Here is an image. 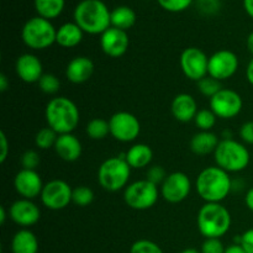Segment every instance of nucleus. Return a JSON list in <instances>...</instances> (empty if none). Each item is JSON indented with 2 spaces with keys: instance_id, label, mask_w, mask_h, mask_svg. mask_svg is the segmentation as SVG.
<instances>
[{
  "instance_id": "1",
  "label": "nucleus",
  "mask_w": 253,
  "mask_h": 253,
  "mask_svg": "<svg viewBox=\"0 0 253 253\" xmlns=\"http://www.w3.org/2000/svg\"><path fill=\"white\" fill-rule=\"evenodd\" d=\"M111 12L101 0H83L74 10V22L90 35L104 34L111 27Z\"/></svg>"
},
{
  "instance_id": "2",
  "label": "nucleus",
  "mask_w": 253,
  "mask_h": 253,
  "mask_svg": "<svg viewBox=\"0 0 253 253\" xmlns=\"http://www.w3.org/2000/svg\"><path fill=\"white\" fill-rule=\"evenodd\" d=\"M197 192L207 203H220L230 194L232 180L226 170L220 167H208L198 175Z\"/></svg>"
},
{
  "instance_id": "3",
  "label": "nucleus",
  "mask_w": 253,
  "mask_h": 253,
  "mask_svg": "<svg viewBox=\"0 0 253 253\" xmlns=\"http://www.w3.org/2000/svg\"><path fill=\"white\" fill-rule=\"evenodd\" d=\"M46 121L58 135L72 133L79 124V110L76 104L66 96L53 98L44 111Z\"/></svg>"
},
{
  "instance_id": "4",
  "label": "nucleus",
  "mask_w": 253,
  "mask_h": 253,
  "mask_svg": "<svg viewBox=\"0 0 253 253\" xmlns=\"http://www.w3.org/2000/svg\"><path fill=\"white\" fill-rule=\"evenodd\" d=\"M198 229L205 239H220L231 226L230 211L220 203H207L198 212Z\"/></svg>"
},
{
  "instance_id": "5",
  "label": "nucleus",
  "mask_w": 253,
  "mask_h": 253,
  "mask_svg": "<svg viewBox=\"0 0 253 253\" xmlns=\"http://www.w3.org/2000/svg\"><path fill=\"white\" fill-rule=\"evenodd\" d=\"M214 157L217 167L226 170L227 173H236L246 169L251 160L246 146L232 138H224L220 141L214 152Z\"/></svg>"
},
{
  "instance_id": "6",
  "label": "nucleus",
  "mask_w": 253,
  "mask_h": 253,
  "mask_svg": "<svg viewBox=\"0 0 253 253\" xmlns=\"http://www.w3.org/2000/svg\"><path fill=\"white\" fill-rule=\"evenodd\" d=\"M131 167L126 162L125 155L108 158L101 163L98 170L99 184L108 192H118L126 187L130 179Z\"/></svg>"
},
{
  "instance_id": "7",
  "label": "nucleus",
  "mask_w": 253,
  "mask_h": 253,
  "mask_svg": "<svg viewBox=\"0 0 253 253\" xmlns=\"http://www.w3.org/2000/svg\"><path fill=\"white\" fill-rule=\"evenodd\" d=\"M57 30L49 20L41 16L27 20L21 31L24 43L32 49H44L56 42Z\"/></svg>"
},
{
  "instance_id": "8",
  "label": "nucleus",
  "mask_w": 253,
  "mask_h": 253,
  "mask_svg": "<svg viewBox=\"0 0 253 253\" xmlns=\"http://www.w3.org/2000/svg\"><path fill=\"white\" fill-rule=\"evenodd\" d=\"M158 188L147 179L137 180L126 187L124 200L135 210H147L157 203Z\"/></svg>"
},
{
  "instance_id": "9",
  "label": "nucleus",
  "mask_w": 253,
  "mask_h": 253,
  "mask_svg": "<svg viewBox=\"0 0 253 253\" xmlns=\"http://www.w3.org/2000/svg\"><path fill=\"white\" fill-rule=\"evenodd\" d=\"M110 133L120 142H131L140 135L141 125L138 119L127 111H119L109 120Z\"/></svg>"
},
{
  "instance_id": "10",
  "label": "nucleus",
  "mask_w": 253,
  "mask_h": 253,
  "mask_svg": "<svg viewBox=\"0 0 253 253\" xmlns=\"http://www.w3.org/2000/svg\"><path fill=\"white\" fill-rule=\"evenodd\" d=\"M73 189L64 180L54 179L43 185L41 193V202L47 209L62 210L72 202Z\"/></svg>"
},
{
  "instance_id": "11",
  "label": "nucleus",
  "mask_w": 253,
  "mask_h": 253,
  "mask_svg": "<svg viewBox=\"0 0 253 253\" xmlns=\"http://www.w3.org/2000/svg\"><path fill=\"white\" fill-rule=\"evenodd\" d=\"M244 106L241 95L231 89H221L210 98V109L220 119H232L239 115Z\"/></svg>"
},
{
  "instance_id": "12",
  "label": "nucleus",
  "mask_w": 253,
  "mask_h": 253,
  "mask_svg": "<svg viewBox=\"0 0 253 253\" xmlns=\"http://www.w3.org/2000/svg\"><path fill=\"white\" fill-rule=\"evenodd\" d=\"M209 58L197 47H188L180 54V67L187 78L199 82L208 76Z\"/></svg>"
},
{
  "instance_id": "13",
  "label": "nucleus",
  "mask_w": 253,
  "mask_h": 253,
  "mask_svg": "<svg viewBox=\"0 0 253 253\" xmlns=\"http://www.w3.org/2000/svg\"><path fill=\"white\" fill-rule=\"evenodd\" d=\"M239 69V58L227 49H220L209 57L208 74L216 81L222 82L231 78Z\"/></svg>"
},
{
  "instance_id": "14",
  "label": "nucleus",
  "mask_w": 253,
  "mask_h": 253,
  "mask_svg": "<svg viewBox=\"0 0 253 253\" xmlns=\"http://www.w3.org/2000/svg\"><path fill=\"white\" fill-rule=\"evenodd\" d=\"M192 189V183L188 175L183 172H174L167 175L161 187L163 199L168 203L177 204L187 199Z\"/></svg>"
},
{
  "instance_id": "15",
  "label": "nucleus",
  "mask_w": 253,
  "mask_h": 253,
  "mask_svg": "<svg viewBox=\"0 0 253 253\" xmlns=\"http://www.w3.org/2000/svg\"><path fill=\"white\" fill-rule=\"evenodd\" d=\"M130 44L128 35L126 31L116 27H109L100 37V46L104 53L113 58L124 56Z\"/></svg>"
},
{
  "instance_id": "16",
  "label": "nucleus",
  "mask_w": 253,
  "mask_h": 253,
  "mask_svg": "<svg viewBox=\"0 0 253 253\" xmlns=\"http://www.w3.org/2000/svg\"><path fill=\"white\" fill-rule=\"evenodd\" d=\"M14 187L24 199L30 200L41 195L43 189L42 179L39 173L36 170L24 169V168L15 175Z\"/></svg>"
},
{
  "instance_id": "17",
  "label": "nucleus",
  "mask_w": 253,
  "mask_h": 253,
  "mask_svg": "<svg viewBox=\"0 0 253 253\" xmlns=\"http://www.w3.org/2000/svg\"><path fill=\"white\" fill-rule=\"evenodd\" d=\"M10 217L20 226H32L41 217L39 207L30 199H19L10 207Z\"/></svg>"
},
{
  "instance_id": "18",
  "label": "nucleus",
  "mask_w": 253,
  "mask_h": 253,
  "mask_svg": "<svg viewBox=\"0 0 253 253\" xmlns=\"http://www.w3.org/2000/svg\"><path fill=\"white\" fill-rule=\"evenodd\" d=\"M15 71L20 77L21 81L25 83H39L41 77L43 76V68L40 58H37L35 54L25 53L21 54L16 59L15 63Z\"/></svg>"
},
{
  "instance_id": "19",
  "label": "nucleus",
  "mask_w": 253,
  "mask_h": 253,
  "mask_svg": "<svg viewBox=\"0 0 253 253\" xmlns=\"http://www.w3.org/2000/svg\"><path fill=\"white\" fill-rule=\"evenodd\" d=\"M94 72V63L88 57H76L68 63L66 68V77L74 84H82L89 81Z\"/></svg>"
},
{
  "instance_id": "20",
  "label": "nucleus",
  "mask_w": 253,
  "mask_h": 253,
  "mask_svg": "<svg viewBox=\"0 0 253 253\" xmlns=\"http://www.w3.org/2000/svg\"><path fill=\"white\" fill-rule=\"evenodd\" d=\"M172 114L180 123H189L198 114L197 101L189 94H178L172 101Z\"/></svg>"
},
{
  "instance_id": "21",
  "label": "nucleus",
  "mask_w": 253,
  "mask_h": 253,
  "mask_svg": "<svg viewBox=\"0 0 253 253\" xmlns=\"http://www.w3.org/2000/svg\"><path fill=\"white\" fill-rule=\"evenodd\" d=\"M53 148L57 155L59 156V158H62L66 162H74L82 155L81 141L72 133L58 135Z\"/></svg>"
},
{
  "instance_id": "22",
  "label": "nucleus",
  "mask_w": 253,
  "mask_h": 253,
  "mask_svg": "<svg viewBox=\"0 0 253 253\" xmlns=\"http://www.w3.org/2000/svg\"><path fill=\"white\" fill-rule=\"evenodd\" d=\"M219 138L211 131H200L195 133L190 140V150L199 156L209 155L215 152L217 145H219Z\"/></svg>"
},
{
  "instance_id": "23",
  "label": "nucleus",
  "mask_w": 253,
  "mask_h": 253,
  "mask_svg": "<svg viewBox=\"0 0 253 253\" xmlns=\"http://www.w3.org/2000/svg\"><path fill=\"white\" fill-rule=\"evenodd\" d=\"M83 40V30L76 22H66L57 30L56 42L62 47L71 48L79 44Z\"/></svg>"
},
{
  "instance_id": "24",
  "label": "nucleus",
  "mask_w": 253,
  "mask_h": 253,
  "mask_svg": "<svg viewBox=\"0 0 253 253\" xmlns=\"http://www.w3.org/2000/svg\"><path fill=\"white\" fill-rule=\"evenodd\" d=\"M153 152L151 147L145 143H137L133 145L130 150L126 152L125 160L131 168H145L152 161Z\"/></svg>"
},
{
  "instance_id": "25",
  "label": "nucleus",
  "mask_w": 253,
  "mask_h": 253,
  "mask_svg": "<svg viewBox=\"0 0 253 253\" xmlns=\"http://www.w3.org/2000/svg\"><path fill=\"white\" fill-rule=\"evenodd\" d=\"M12 253H37L39 241L30 230H20L14 235L11 241Z\"/></svg>"
},
{
  "instance_id": "26",
  "label": "nucleus",
  "mask_w": 253,
  "mask_h": 253,
  "mask_svg": "<svg viewBox=\"0 0 253 253\" xmlns=\"http://www.w3.org/2000/svg\"><path fill=\"white\" fill-rule=\"evenodd\" d=\"M111 26L126 31L136 22V14L131 7L119 6L111 11Z\"/></svg>"
},
{
  "instance_id": "27",
  "label": "nucleus",
  "mask_w": 253,
  "mask_h": 253,
  "mask_svg": "<svg viewBox=\"0 0 253 253\" xmlns=\"http://www.w3.org/2000/svg\"><path fill=\"white\" fill-rule=\"evenodd\" d=\"M35 9L43 19H56L63 11L64 0H35Z\"/></svg>"
},
{
  "instance_id": "28",
  "label": "nucleus",
  "mask_w": 253,
  "mask_h": 253,
  "mask_svg": "<svg viewBox=\"0 0 253 253\" xmlns=\"http://www.w3.org/2000/svg\"><path fill=\"white\" fill-rule=\"evenodd\" d=\"M109 133H110V126L104 119H93L86 125V135L93 140H103Z\"/></svg>"
},
{
  "instance_id": "29",
  "label": "nucleus",
  "mask_w": 253,
  "mask_h": 253,
  "mask_svg": "<svg viewBox=\"0 0 253 253\" xmlns=\"http://www.w3.org/2000/svg\"><path fill=\"white\" fill-rule=\"evenodd\" d=\"M57 138H58V133L48 126V127L41 128L36 133L35 143L40 150H48V148L54 147Z\"/></svg>"
},
{
  "instance_id": "30",
  "label": "nucleus",
  "mask_w": 253,
  "mask_h": 253,
  "mask_svg": "<svg viewBox=\"0 0 253 253\" xmlns=\"http://www.w3.org/2000/svg\"><path fill=\"white\" fill-rule=\"evenodd\" d=\"M216 118L217 116L212 113L211 109H202L195 115L194 121L195 125L202 131H210L216 124Z\"/></svg>"
},
{
  "instance_id": "31",
  "label": "nucleus",
  "mask_w": 253,
  "mask_h": 253,
  "mask_svg": "<svg viewBox=\"0 0 253 253\" xmlns=\"http://www.w3.org/2000/svg\"><path fill=\"white\" fill-rule=\"evenodd\" d=\"M198 89H199V91L203 95L208 96V98H212L217 91H220L222 89L221 82L216 81L212 77L207 76L198 82Z\"/></svg>"
},
{
  "instance_id": "32",
  "label": "nucleus",
  "mask_w": 253,
  "mask_h": 253,
  "mask_svg": "<svg viewBox=\"0 0 253 253\" xmlns=\"http://www.w3.org/2000/svg\"><path fill=\"white\" fill-rule=\"evenodd\" d=\"M94 200V193L88 187H77L73 189L72 202L78 207H86Z\"/></svg>"
},
{
  "instance_id": "33",
  "label": "nucleus",
  "mask_w": 253,
  "mask_h": 253,
  "mask_svg": "<svg viewBox=\"0 0 253 253\" xmlns=\"http://www.w3.org/2000/svg\"><path fill=\"white\" fill-rule=\"evenodd\" d=\"M39 86L43 93L54 94L59 90L61 83H59L58 78L56 76L47 73L41 77V79L39 81Z\"/></svg>"
},
{
  "instance_id": "34",
  "label": "nucleus",
  "mask_w": 253,
  "mask_h": 253,
  "mask_svg": "<svg viewBox=\"0 0 253 253\" xmlns=\"http://www.w3.org/2000/svg\"><path fill=\"white\" fill-rule=\"evenodd\" d=\"M130 253H163L161 247L150 240H138L131 246Z\"/></svg>"
},
{
  "instance_id": "35",
  "label": "nucleus",
  "mask_w": 253,
  "mask_h": 253,
  "mask_svg": "<svg viewBox=\"0 0 253 253\" xmlns=\"http://www.w3.org/2000/svg\"><path fill=\"white\" fill-rule=\"evenodd\" d=\"M157 1L167 11L179 12L188 9L193 2V0H157Z\"/></svg>"
},
{
  "instance_id": "36",
  "label": "nucleus",
  "mask_w": 253,
  "mask_h": 253,
  "mask_svg": "<svg viewBox=\"0 0 253 253\" xmlns=\"http://www.w3.org/2000/svg\"><path fill=\"white\" fill-rule=\"evenodd\" d=\"M21 165L24 169H36L37 166L40 165V156L36 151L29 150L22 155Z\"/></svg>"
},
{
  "instance_id": "37",
  "label": "nucleus",
  "mask_w": 253,
  "mask_h": 253,
  "mask_svg": "<svg viewBox=\"0 0 253 253\" xmlns=\"http://www.w3.org/2000/svg\"><path fill=\"white\" fill-rule=\"evenodd\" d=\"M166 178H167L166 170L163 169V167H161V166H153V167H151L150 169H148L147 180L148 182L153 183V184H162V183L165 182Z\"/></svg>"
},
{
  "instance_id": "38",
  "label": "nucleus",
  "mask_w": 253,
  "mask_h": 253,
  "mask_svg": "<svg viewBox=\"0 0 253 253\" xmlns=\"http://www.w3.org/2000/svg\"><path fill=\"white\" fill-rule=\"evenodd\" d=\"M202 253H225V247L220 239H207L202 246Z\"/></svg>"
},
{
  "instance_id": "39",
  "label": "nucleus",
  "mask_w": 253,
  "mask_h": 253,
  "mask_svg": "<svg viewBox=\"0 0 253 253\" xmlns=\"http://www.w3.org/2000/svg\"><path fill=\"white\" fill-rule=\"evenodd\" d=\"M240 136L242 141L249 145H253V121H247L240 128Z\"/></svg>"
},
{
  "instance_id": "40",
  "label": "nucleus",
  "mask_w": 253,
  "mask_h": 253,
  "mask_svg": "<svg viewBox=\"0 0 253 253\" xmlns=\"http://www.w3.org/2000/svg\"><path fill=\"white\" fill-rule=\"evenodd\" d=\"M241 246L246 253H253V229L247 230L241 235Z\"/></svg>"
},
{
  "instance_id": "41",
  "label": "nucleus",
  "mask_w": 253,
  "mask_h": 253,
  "mask_svg": "<svg viewBox=\"0 0 253 253\" xmlns=\"http://www.w3.org/2000/svg\"><path fill=\"white\" fill-rule=\"evenodd\" d=\"M0 140H1V155H0V162L4 163L7 157V153H9V143H7V138L4 131L0 132Z\"/></svg>"
},
{
  "instance_id": "42",
  "label": "nucleus",
  "mask_w": 253,
  "mask_h": 253,
  "mask_svg": "<svg viewBox=\"0 0 253 253\" xmlns=\"http://www.w3.org/2000/svg\"><path fill=\"white\" fill-rule=\"evenodd\" d=\"M225 253H246V251H245L241 245L234 244L227 247V249H225Z\"/></svg>"
},
{
  "instance_id": "43",
  "label": "nucleus",
  "mask_w": 253,
  "mask_h": 253,
  "mask_svg": "<svg viewBox=\"0 0 253 253\" xmlns=\"http://www.w3.org/2000/svg\"><path fill=\"white\" fill-rule=\"evenodd\" d=\"M246 78L249 81V83L253 85V58L249 62L246 68Z\"/></svg>"
},
{
  "instance_id": "44",
  "label": "nucleus",
  "mask_w": 253,
  "mask_h": 253,
  "mask_svg": "<svg viewBox=\"0 0 253 253\" xmlns=\"http://www.w3.org/2000/svg\"><path fill=\"white\" fill-rule=\"evenodd\" d=\"M245 203H246L247 208H249L251 211H253V187L247 192L246 198H245Z\"/></svg>"
},
{
  "instance_id": "45",
  "label": "nucleus",
  "mask_w": 253,
  "mask_h": 253,
  "mask_svg": "<svg viewBox=\"0 0 253 253\" xmlns=\"http://www.w3.org/2000/svg\"><path fill=\"white\" fill-rule=\"evenodd\" d=\"M9 88V81L5 74H0V91H5Z\"/></svg>"
},
{
  "instance_id": "46",
  "label": "nucleus",
  "mask_w": 253,
  "mask_h": 253,
  "mask_svg": "<svg viewBox=\"0 0 253 253\" xmlns=\"http://www.w3.org/2000/svg\"><path fill=\"white\" fill-rule=\"evenodd\" d=\"M244 7L247 14L253 19V0H244Z\"/></svg>"
},
{
  "instance_id": "47",
  "label": "nucleus",
  "mask_w": 253,
  "mask_h": 253,
  "mask_svg": "<svg viewBox=\"0 0 253 253\" xmlns=\"http://www.w3.org/2000/svg\"><path fill=\"white\" fill-rule=\"evenodd\" d=\"M246 44H247V48H249L250 53L253 54V31L249 35V37H247Z\"/></svg>"
},
{
  "instance_id": "48",
  "label": "nucleus",
  "mask_w": 253,
  "mask_h": 253,
  "mask_svg": "<svg viewBox=\"0 0 253 253\" xmlns=\"http://www.w3.org/2000/svg\"><path fill=\"white\" fill-rule=\"evenodd\" d=\"M5 219H6V211H5L4 207H0V224H5Z\"/></svg>"
},
{
  "instance_id": "49",
  "label": "nucleus",
  "mask_w": 253,
  "mask_h": 253,
  "mask_svg": "<svg viewBox=\"0 0 253 253\" xmlns=\"http://www.w3.org/2000/svg\"><path fill=\"white\" fill-rule=\"evenodd\" d=\"M180 253H202V252H199L198 250H195V249H187V250H184V251H182Z\"/></svg>"
}]
</instances>
